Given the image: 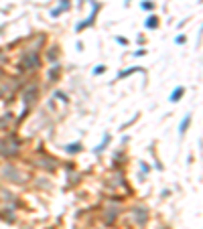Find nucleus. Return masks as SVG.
<instances>
[{
    "label": "nucleus",
    "instance_id": "7ed1b4c3",
    "mask_svg": "<svg viewBox=\"0 0 203 229\" xmlns=\"http://www.w3.org/2000/svg\"><path fill=\"white\" fill-rule=\"evenodd\" d=\"M98 10H100V4H94V10H92V14H89V18H87L85 22H81V25H77V31H81V29H85V27H89V25H94V18H96Z\"/></svg>",
    "mask_w": 203,
    "mask_h": 229
},
{
    "label": "nucleus",
    "instance_id": "9b49d317",
    "mask_svg": "<svg viewBox=\"0 0 203 229\" xmlns=\"http://www.w3.org/2000/svg\"><path fill=\"white\" fill-rule=\"evenodd\" d=\"M177 43H179V45H183V43H185V37H183V35H181V37H177Z\"/></svg>",
    "mask_w": 203,
    "mask_h": 229
},
{
    "label": "nucleus",
    "instance_id": "39448f33",
    "mask_svg": "<svg viewBox=\"0 0 203 229\" xmlns=\"http://www.w3.org/2000/svg\"><path fill=\"white\" fill-rule=\"evenodd\" d=\"M189 124H191V116H187V118H183V122H181V126H179V136H183V134H185V130L189 128Z\"/></svg>",
    "mask_w": 203,
    "mask_h": 229
},
{
    "label": "nucleus",
    "instance_id": "20e7f679",
    "mask_svg": "<svg viewBox=\"0 0 203 229\" xmlns=\"http://www.w3.org/2000/svg\"><path fill=\"white\" fill-rule=\"evenodd\" d=\"M183 93H185V87H183V85H179V87H177V89L173 91V93H171V97H169V99H171L173 103H177L179 99L183 97Z\"/></svg>",
    "mask_w": 203,
    "mask_h": 229
},
{
    "label": "nucleus",
    "instance_id": "9d476101",
    "mask_svg": "<svg viewBox=\"0 0 203 229\" xmlns=\"http://www.w3.org/2000/svg\"><path fill=\"white\" fill-rule=\"evenodd\" d=\"M55 51H59V49H55V47H53V49H51V53H49V59H55Z\"/></svg>",
    "mask_w": 203,
    "mask_h": 229
},
{
    "label": "nucleus",
    "instance_id": "f03ea898",
    "mask_svg": "<svg viewBox=\"0 0 203 229\" xmlns=\"http://www.w3.org/2000/svg\"><path fill=\"white\" fill-rule=\"evenodd\" d=\"M27 99V105H31L33 101H35V97H37V85H29L27 89H25V95H22Z\"/></svg>",
    "mask_w": 203,
    "mask_h": 229
},
{
    "label": "nucleus",
    "instance_id": "6e6552de",
    "mask_svg": "<svg viewBox=\"0 0 203 229\" xmlns=\"http://www.w3.org/2000/svg\"><path fill=\"white\" fill-rule=\"evenodd\" d=\"M142 8H144V10H152V8H154V2H150V0H144V2H142Z\"/></svg>",
    "mask_w": 203,
    "mask_h": 229
},
{
    "label": "nucleus",
    "instance_id": "0eeeda50",
    "mask_svg": "<svg viewBox=\"0 0 203 229\" xmlns=\"http://www.w3.org/2000/svg\"><path fill=\"white\" fill-rule=\"evenodd\" d=\"M81 150V144L79 142H75V144H69L67 146V152H79Z\"/></svg>",
    "mask_w": 203,
    "mask_h": 229
},
{
    "label": "nucleus",
    "instance_id": "1a4fd4ad",
    "mask_svg": "<svg viewBox=\"0 0 203 229\" xmlns=\"http://www.w3.org/2000/svg\"><path fill=\"white\" fill-rule=\"evenodd\" d=\"M104 69H106V67H104V65H98V67H96V69H94V73H96V75H100V73H104Z\"/></svg>",
    "mask_w": 203,
    "mask_h": 229
},
{
    "label": "nucleus",
    "instance_id": "423d86ee",
    "mask_svg": "<svg viewBox=\"0 0 203 229\" xmlns=\"http://www.w3.org/2000/svg\"><path fill=\"white\" fill-rule=\"evenodd\" d=\"M156 27H159V18H156L154 14H150L146 18V29H156Z\"/></svg>",
    "mask_w": 203,
    "mask_h": 229
},
{
    "label": "nucleus",
    "instance_id": "f257e3e1",
    "mask_svg": "<svg viewBox=\"0 0 203 229\" xmlns=\"http://www.w3.org/2000/svg\"><path fill=\"white\" fill-rule=\"evenodd\" d=\"M22 65H25V69H37L39 67V55L35 51H29L22 59Z\"/></svg>",
    "mask_w": 203,
    "mask_h": 229
}]
</instances>
